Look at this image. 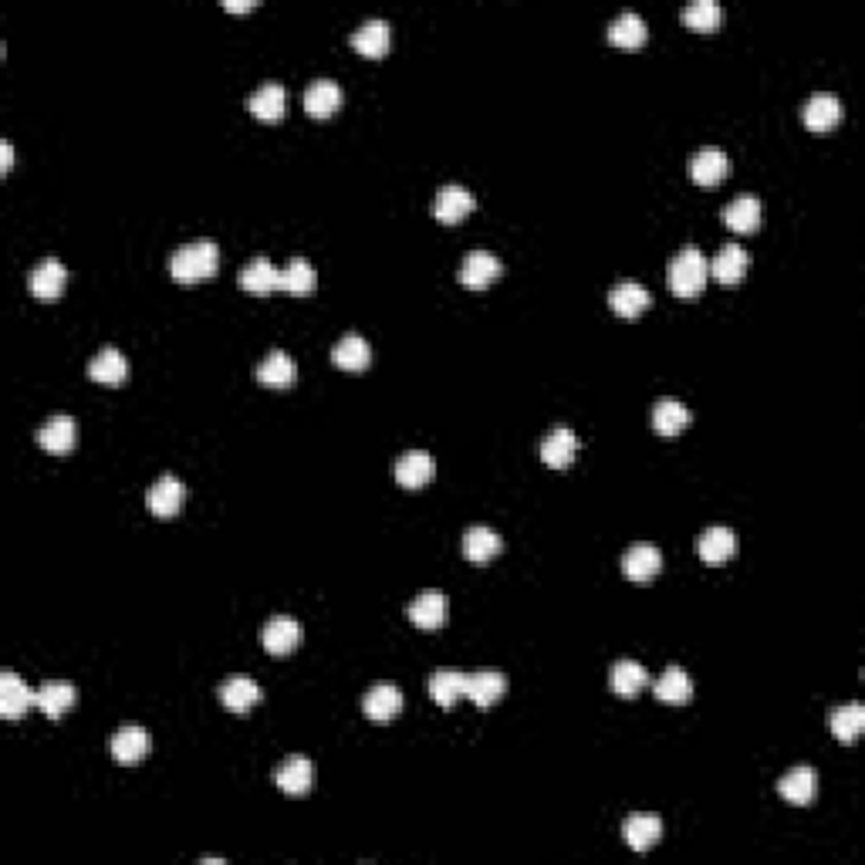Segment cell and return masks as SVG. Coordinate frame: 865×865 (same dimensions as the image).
Here are the masks:
<instances>
[{
  "mask_svg": "<svg viewBox=\"0 0 865 865\" xmlns=\"http://www.w3.org/2000/svg\"><path fill=\"white\" fill-rule=\"evenodd\" d=\"M217 267H220V251H217V244L207 237L190 240V244H183L180 251L169 257V274H173V281H180V284L207 281L217 274Z\"/></svg>",
  "mask_w": 865,
  "mask_h": 865,
  "instance_id": "6da1fadb",
  "label": "cell"
},
{
  "mask_svg": "<svg viewBox=\"0 0 865 865\" xmlns=\"http://www.w3.org/2000/svg\"><path fill=\"white\" fill-rule=\"evenodd\" d=\"M707 278H710V264L697 247H683L670 261V267H666V284H670V291L683 301L697 298Z\"/></svg>",
  "mask_w": 865,
  "mask_h": 865,
  "instance_id": "7a4b0ae2",
  "label": "cell"
},
{
  "mask_svg": "<svg viewBox=\"0 0 865 865\" xmlns=\"http://www.w3.org/2000/svg\"><path fill=\"white\" fill-rule=\"evenodd\" d=\"M301 639H305V629H301V622L291 619V615H271L261 629V642L271 656L294 653V649L301 646Z\"/></svg>",
  "mask_w": 865,
  "mask_h": 865,
  "instance_id": "3957f363",
  "label": "cell"
},
{
  "mask_svg": "<svg viewBox=\"0 0 865 865\" xmlns=\"http://www.w3.org/2000/svg\"><path fill=\"white\" fill-rule=\"evenodd\" d=\"M31 707H38V690H31V686L11 670L0 673V713H4L7 720H17Z\"/></svg>",
  "mask_w": 865,
  "mask_h": 865,
  "instance_id": "277c9868",
  "label": "cell"
},
{
  "mask_svg": "<svg viewBox=\"0 0 865 865\" xmlns=\"http://www.w3.org/2000/svg\"><path fill=\"white\" fill-rule=\"evenodd\" d=\"M501 271H504V264H501V257H497V254L470 251L467 257H463V264H460V284H463V288L480 291V288H487V284H494L497 278H501Z\"/></svg>",
  "mask_w": 865,
  "mask_h": 865,
  "instance_id": "5b68a950",
  "label": "cell"
},
{
  "mask_svg": "<svg viewBox=\"0 0 865 865\" xmlns=\"http://www.w3.org/2000/svg\"><path fill=\"white\" fill-rule=\"evenodd\" d=\"M477 207L474 193L467 190V186H440L436 190V200H433V217L440 220V224H460L463 217H467L470 210Z\"/></svg>",
  "mask_w": 865,
  "mask_h": 865,
  "instance_id": "8992f818",
  "label": "cell"
},
{
  "mask_svg": "<svg viewBox=\"0 0 865 865\" xmlns=\"http://www.w3.org/2000/svg\"><path fill=\"white\" fill-rule=\"evenodd\" d=\"M409 622L416 629H443V622H447V595L440 588H423L409 602Z\"/></svg>",
  "mask_w": 865,
  "mask_h": 865,
  "instance_id": "52a82bcc",
  "label": "cell"
},
{
  "mask_svg": "<svg viewBox=\"0 0 865 865\" xmlns=\"http://www.w3.org/2000/svg\"><path fill=\"white\" fill-rule=\"evenodd\" d=\"M362 710H365V717L376 720V724H389L392 717L403 713V693H399L396 683H376L362 697Z\"/></svg>",
  "mask_w": 865,
  "mask_h": 865,
  "instance_id": "ba28073f",
  "label": "cell"
},
{
  "mask_svg": "<svg viewBox=\"0 0 865 865\" xmlns=\"http://www.w3.org/2000/svg\"><path fill=\"white\" fill-rule=\"evenodd\" d=\"M842 115H845L842 102H838V95H832V92H815L805 102V109H801V119H805V126L811 132L835 129L838 122H842Z\"/></svg>",
  "mask_w": 865,
  "mask_h": 865,
  "instance_id": "9c48e42d",
  "label": "cell"
},
{
  "mask_svg": "<svg viewBox=\"0 0 865 865\" xmlns=\"http://www.w3.org/2000/svg\"><path fill=\"white\" fill-rule=\"evenodd\" d=\"M727 173H730V159L720 146H703L690 159V176H693V183H700V186L724 183Z\"/></svg>",
  "mask_w": 865,
  "mask_h": 865,
  "instance_id": "30bf717a",
  "label": "cell"
},
{
  "mask_svg": "<svg viewBox=\"0 0 865 865\" xmlns=\"http://www.w3.org/2000/svg\"><path fill=\"white\" fill-rule=\"evenodd\" d=\"M183 501H186V487H183V480L173 477V474H163L146 494L149 511H153L156 517H176Z\"/></svg>",
  "mask_w": 865,
  "mask_h": 865,
  "instance_id": "8fae6325",
  "label": "cell"
},
{
  "mask_svg": "<svg viewBox=\"0 0 865 865\" xmlns=\"http://www.w3.org/2000/svg\"><path fill=\"white\" fill-rule=\"evenodd\" d=\"M237 284L251 294H271V291H281V267L271 264L267 257H254L240 267L237 274Z\"/></svg>",
  "mask_w": 865,
  "mask_h": 865,
  "instance_id": "7c38bea8",
  "label": "cell"
},
{
  "mask_svg": "<svg viewBox=\"0 0 865 865\" xmlns=\"http://www.w3.org/2000/svg\"><path fill=\"white\" fill-rule=\"evenodd\" d=\"M697 555L707 565H724V561L737 555V534L724 528V524H713L697 538Z\"/></svg>",
  "mask_w": 865,
  "mask_h": 865,
  "instance_id": "4fadbf2b",
  "label": "cell"
},
{
  "mask_svg": "<svg viewBox=\"0 0 865 865\" xmlns=\"http://www.w3.org/2000/svg\"><path fill=\"white\" fill-rule=\"evenodd\" d=\"M149 744H153V740H149L146 730L136 727V724H129V727H119L112 734L109 751L115 757V764H139L142 757L149 754Z\"/></svg>",
  "mask_w": 865,
  "mask_h": 865,
  "instance_id": "5bb4252c",
  "label": "cell"
},
{
  "mask_svg": "<svg viewBox=\"0 0 865 865\" xmlns=\"http://www.w3.org/2000/svg\"><path fill=\"white\" fill-rule=\"evenodd\" d=\"M389 41H392V31H389L386 17H369V21H362L352 34V48L365 58H382L389 51Z\"/></svg>",
  "mask_w": 865,
  "mask_h": 865,
  "instance_id": "9a60e30c",
  "label": "cell"
},
{
  "mask_svg": "<svg viewBox=\"0 0 865 865\" xmlns=\"http://www.w3.org/2000/svg\"><path fill=\"white\" fill-rule=\"evenodd\" d=\"M65 281H68V271L55 257H44L31 271V291L38 301H58L61 291H65Z\"/></svg>",
  "mask_w": 865,
  "mask_h": 865,
  "instance_id": "2e32d148",
  "label": "cell"
},
{
  "mask_svg": "<svg viewBox=\"0 0 865 865\" xmlns=\"http://www.w3.org/2000/svg\"><path fill=\"white\" fill-rule=\"evenodd\" d=\"M538 453H541V460H545L548 467L565 470V467H572V460L578 453V436L568 430V426H555V430H551L545 440H541Z\"/></svg>",
  "mask_w": 865,
  "mask_h": 865,
  "instance_id": "e0dca14e",
  "label": "cell"
},
{
  "mask_svg": "<svg viewBox=\"0 0 865 865\" xmlns=\"http://www.w3.org/2000/svg\"><path fill=\"white\" fill-rule=\"evenodd\" d=\"M261 686H257L251 676H227L220 683V703L234 713H251L257 703H261Z\"/></svg>",
  "mask_w": 865,
  "mask_h": 865,
  "instance_id": "ac0fdd59",
  "label": "cell"
},
{
  "mask_svg": "<svg viewBox=\"0 0 865 865\" xmlns=\"http://www.w3.org/2000/svg\"><path fill=\"white\" fill-rule=\"evenodd\" d=\"M88 379L102 382V386H122V382L129 379V362L126 355H122L119 349H112V345H105V349L95 352V359L88 362Z\"/></svg>",
  "mask_w": 865,
  "mask_h": 865,
  "instance_id": "d6986e66",
  "label": "cell"
},
{
  "mask_svg": "<svg viewBox=\"0 0 865 865\" xmlns=\"http://www.w3.org/2000/svg\"><path fill=\"white\" fill-rule=\"evenodd\" d=\"M433 474H436V463L426 450H406L403 457L396 460V480L406 490L426 487L433 480Z\"/></svg>",
  "mask_w": 865,
  "mask_h": 865,
  "instance_id": "ffe728a7",
  "label": "cell"
},
{
  "mask_svg": "<svg viewBox=\"0 0 865 865\" xmlns=\"http://www.w3.org/2000/svg\"><path fill=\"white\" fill-rule=\"evenodd\" d=\"M274 781H278V788L284 795H294V798L308 795L311 781H315V768H311V761L305 754H291L278 768V774H274Z\"/></svg>",
  "mask_w": 865,
  "mask_h": 865,
  "instance_id": "44dd1931",
  "label": "cell"
},
{
  "mask_svg": "<svg viewBox=\"0 0 865 865\" xmlns=\"http://www.w3.org/2000/svg\"><path fill=\"white\" fill-rule=\"evenodd\" d=\"M707 264H710V274L720 284H737V281H744L747 267H751V254H747L740 244H724L717 251V257Z\"/></svg>",
  "mask_w": 865,
  "mask_h": 865,
  "instance_id": "7402d4cb",
  "label": "cell"
},
{
  "mask_svg": "<svg viewBox=\"0 0 865 865\" xmlns=\"http://www.w3.org/2000/svg\"><path fill=\"white\" fill-rule=\"evenodd\" d=\"M778 795L791 805H811L818 798V771L815 768H791L778 781Z\"/></svg>",
  "mask_w": 865,
  "mask_h": 865,
  "instance_id": "603a6c76",
  "label": "cell"
},
{
  "mask_svg": "<svg viewBox=\"0 0 865 865\" xmlns=\"http://www.w3.org/2000/svg\"><path fill=\"white\" fill-rule=\"evenodd\" d=\"M659 568H663V555L653 545H632L622 555V575L629 582H649V578L659 575Z\"/></svg>",
  "mask_w": 865,
  "mask_h": 865,
  "instance_id": "cb8c5ba5",
  "label": "cell"
},
{
  "mask_svg": "<svg viewBox=\"0 0 865 865\" xmlns=\"http://www.w3.org/2000/svg\"><path fill=\"white\" fill-rule=\"evenodd\" d=\"M609 305L615 315L622 318H639L642 311H646L649 305H653V294H649L646 288H642L639 281H619L615 288L609 291Z\"/></svg>",
  "mask_w": 865,
  "mask_h": 865,
  "instance_id": "d4e9b609",
  "label": "cell"
},
{
  "mask_svg": "<svg viewBox=\"0 0 865 865\" xmlns=\"http://www.w3.org/2000/svg\"><path fill=\"white\" fill-rule=\"evenodd\" d=\"M507 693V676L501 670H480V673H467V697L477 703V707H494Z\"/></svg>",
  "mask_w": 865,
  "mask_h": 865,
  "instance_id": "484cf974",
  "label": "cell"
},
{
  "mask_svg": "<svg viewBox=\"0 0 865 865\" xmlns=\"http://www.w3.org/2000/svg\"><path fill=\"white\" fill-rule=\"evenodd\" d=\"M338 105H342V88H338V82H332V78H315V82L305 88V109L308 115H315V119L335 115Z\"/></svg>",
  "mask_w": 865,
  "mask_h": 865,
  "instance_id": "4316f807",
  "label": "cell"
},
{
  "mask_svg": "<svg viewBox=\"0 0 865 865\" xmlns=\"http://www.w3.org/2000/svg\"><path fill=\"white\" fill-rule=\"evenodd\" d=\"M622 838H626L629 849L649 852L663 838V822L656 815H629L626 825H622Z\"/></svg>",
  "mask_w": 865,
  "mask_h": 865,
  "instance_id": "83f0119b",
  "label": "cell"
},
{
  "mask_svg": "<svg viewBox=\"0 0 865 865\" xmlns=\"http://www.w3.org/2000/svg\"><path fill=\"white\" fill-rule=\"evenodd\" d=\"M34 436H38L41 447L48 453H55V457H61V453H71V447H75V419L65 416V413H58V416H51Z\"/></svg>",
  "mask_w": 865,
  "mask_h": 865,
  "instance_id": "f1b7e54d",
  "label": "cell"
},
{
  "mask_svg": "<svg viewBox=\"0 0 865 865\" xmlns=\"http://www.w3.org/2000/svg\"><path fill=\"white\" fill-rule=\"evenodd\" d=\"M284 105H288V92H284L281 82H264L251 98H247V109H251L261 122H278L284 115Z\"/></svg>",
  "mask_w": 865,
  "mask_h": 865,
  "instance_id": "f546056e",
  "label": "cell"
},
{
  "mask_svg": "<svg viewBox=\"0 0 865 865\" xmlns=\"http://www.w3.org/2000/svg\"><path fill=\"white\" fill-rule=\"evenodd\" d=\"M724 224L734 230V234H751V230L761 227V200L751 193L730 200L724 207Z\"/></svg>",
  "mask_w": 865,
  "mask_h": 865,
  "instance_id": "4dcf8cb0",
  "label": "cell"
},
{
  "mask_svg": "<svg viewBox=\"0 0 865 865\" xmlns=\"http://www.w3.org/2000/svg\"><path fill=\"white\" fill-rule=\"evenodd\" d=\"M332 362L338 365V369H345V372H362L365 365L372 362V349H369V342H365L362 335L349 332V335H342L335 342Z\"/></svg>",
  "mask_w": 865,
  "mask_h": 865,
  "instance_id": "1f68e13d",
  "label": "cell"
},
{
  "mask_svg": "<svg viewBox=\"0 0 865 865\" xmlns=\"http://www.w3.org/2000/svg\"><path fill=\"white\" fill-rule=\"evenodd\" d=\"M71 703H75V686L68 680H48L38 686V710L44 717H51V720L65 717L71 710Z\"/></svg>",
  "mask_w": 865,
  "mask_h": 865,
  "instance_id": "d6a6232c",
  "label": "cell"
},
{
  "mask_svg": "<svg viewBox=\"0 0 865 865\" xmlns=\"http://www.w3.org/2000/svg\"><path fill=\"white\" fill-rule=\"evenodd\" d=\"M501 548H504L501 534L494 528H487V524H474V528H467V534H463V555L470 561H477V565L490 561Z\"/></svg>",
  "mask_w": 865,
  "mask_h": 865,
  "instance_id": "836d02e7",
  "label": "cell"
},
{
  "mask_svg": "<svg viewBox=\"0 0 865 865\" xmlns=\"http://www.w3.org/2000/svg\"><path fill=\"white\" fill-rule=\"evenodd\" d=\"M294 376H298V369H294L291 355L274 349L264 355V362L257 365V379H261V386H271V389H288Z\"/></svg>",
  "mask_w": 865,
  "mask_h": 865,
  "instance_id": "e575fe53",
  "label": "cell"
},
{
  "mask_svg": "<svg viewBox=\"0 0 865 865\" xmlns=\"http://www.w3.org/2000/svg\"><path fill=\"white\" fill-rule=\"evenodd\" d=\"M828 727H832V734L842 740V744H852V740L865 730V707L855 700L842 703V707H835L832 713H828Z\"/></svg>",
  "mask_w": 865,
  "mask_h": 865,
  "instance_id": "d590c367",
  "label": "cell"
},
{
  "mask_svg": "<svg viewBox=\"0 0 865 865\" xmlns=\"http://www.w3.org/2000/svg\"><path fill=\"white\" fill-rule=\"evenodd\" d=\"M653 693L659 703H686L693 697V683L683 666H666L663 676H656Z\"/></svg>",
  "mask_w": 865,
  "mask_h": 865,
  "instance_id": "8d00e7d4",
  "label": "cell"
},
{
  "mask_svg": "<svg viewBox=\"0 0 865 865\" xmlns=\"http://www.w3.org/2000/svg\"><path fill=\"white\" fill-rule=\"evenodd\" d=\"M430 697L433 703H440L443 710L453 707L460 697H467V673L460 670H436L430 676Z\"/></svg>",
  "mask_w": 865,
  "mask_h": 865,
  "instance_id": "74e56055",
  "label": "cell"
},
{
  "mask_svg": "<svg viewBox=\"0 0 865 865\" xmlns=\"http://www.w3.org/2000/svg\"><path fill=\"white\" fill-rule=\"evenodd\" d=\"M690 409H686L680 399H659L653 406V430L663 436H676L690 426Z\"/></svg>",
  "mask_w": 865,
  "mask_h": 865,
  "instance_id": "f35d334b",
  "label": "cell"
},
{
  "mask_svg": "<svg viewBox=\"0 0 865 865\" xmlns=\"http://www.w3.org/2000/svg\"><path fill=\"white\" fill-rule=\"evenodd\" d=\"M609 683H612V690L619 693V697H636V693L646 690L649 676L636 663V659H619V663H612Z\"/></svg>",
  "mask_w": 865,
  "mask_h": 865,
  "instance_id": "ab89813d",
  "label": "cell"
},
{
  "mask_svg": "<svg viewBox=\"0 0 865 865\" xmlns=\"http://www.w3.org/2000/svg\"><path fill=\"white\" fill-rule=\"evenodd\" d=\"M646 21L636 14V11H622L612 17L609 24V41L619 44V48H639L642 41H646Z\"/></svg>",
  "mask_w": 865,
  "mask_h": 865,
  "instance_id": "60d3db41",
  "label": "cell"
},
{
  "mask_svg": "<svg viewBox=\"0 0 865 865\" xmlns=\"http://www.w3.org/2000/svg\"><path fill=\"white\" fill-rule=\"evenodd\" d=\"M315 267H311V261L308 257H291L288 264L281 267V291H288V294H308V291H315Z\"/></svg>",
  "mask_w": 865,
  "mask_h": 865,
  "instance_id": "b9f144b4",
  "label": "cell"
},
{
  "mask_svg": "<svg viewBox=\"0 0 865 865\" xmlns=\"http://www.w3.org/2000/svg\"><path fill=\"white\" fill-rule=\"evenodd\" d=\"M720 21H724V11H720L717 0H690V4L683 7V24L693 31H717Z\"/></svg>",
  "mask_w": 865,
  "mask_h": 865,
  "instance_id": "7bdbcfd3",
  "label": "cell"
},
{
  "mask_svg": "<svg viewBox=\"0 0 865 865\" xmlns=\"http://www.w3.org/2000/svg\"><path fill=\"white\" fill-rule=\"evenodd\" d=\"M11 166H14V146L11 139H4L0 142V173H11Z\"/></svg>",
  "mask_w": 865,
  "mask_h": 865,
  "instance_id": "ee69618b",
  "label": "cell"
},
{
  "mask_svg": "<svg viewBox=\"0 0 865 865\" xmlns=\"http://www.w3.org/2000/svg\"><path fill=\"white\" fill-rule=\"evenodd\" d=\"M227 11H251V7H257L254 0H227Z\"/></svg>",
  "mask_w": 865,
  "mask_h": 865,
  "instance_id": "f6af8a7d",
  "label": "cell"
}]
</instances>
